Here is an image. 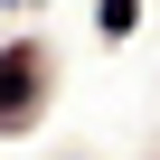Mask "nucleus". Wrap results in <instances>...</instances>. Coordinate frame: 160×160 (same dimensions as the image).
I'll return each mask as SVG.
<instances>
[{
	"label": "nucleus",
	"mask_w": 160,
	"mask_h": 160,
	"mask_svg": "<svg viewBox=\"0 0 160 160\" xmlns=\"http://www.w3.org/2000/svg\"><path fill=\"white\" fill-rule=\"evenodd\" d=\"M38 113V47H0V122Z\"/></svg>",
	"instance_id": "1"
},
{
	"label": "nucleus",
	"mask_w": 160,
	"mask_h": 160,
	"mask_svg": "<svg viewBox=\"0 0 160 160\" xmlns=\"http://www.w3.org/2000/svg\"><path fill=\"white\" fill-rule=\"evenodd\" d=\"M132 19H141V0H104V38H132Z\"/></svg>",
	"instance_id": "2"
}]
</instances>
